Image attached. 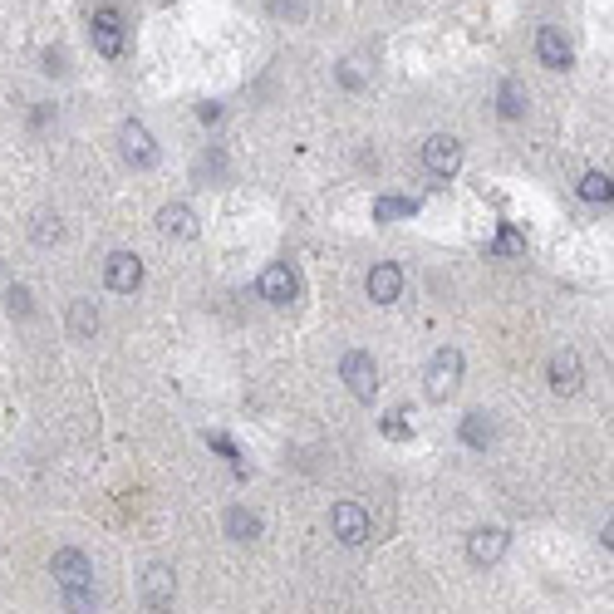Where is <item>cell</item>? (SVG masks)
I'll return each instance as SVG.
<instances>
[{"label":"cell","mask_w":614,"mask_h":614,"mask_svg":"<svg viewBox=\"0 0 614 614\" xmlns=\"http://www.w3.org/2000/svg\"><path fill=\"white\" fill-rule=\"evenodd\" d=\"M384 438H393V443H398V438H408V423H403V413H389V418H384Z\"/></svg>","instance_id":"27"},{"label":"cell","mask_w":614,"mask_h":614,"mask_svg":"<svg viewBox=\"0 0 614 614\" xmlns=\"http://www.w3.org/2000/svg\"><path fill=\"white\" fill-rule=\"evenodd\" d=\"M492 251H497V256H516V251H526V241H521V231H511V226H506L502 236L492 241Z\"/></svg>","instance_id":"26"},{"label":"cell","mask_w":614,"mask_h":614,"mask_svg":"<svg viewBox=\"0 0 614 614\" xmlns=\"http://www.w3.org/2000/svg\"><path fill=\"white\" fill-rule=\"evenodd\" d=\"M526 89L516 84V79H506L502 89H497V109H502V118H526Z\"/></svg>","instance_id":"19"},{"label":"cell","mask_w":614,"mask_h":614,"mask_svg":"<svg viewBox=\"0 0 614 614\" xmlns=\"http://www.w3.org/2000/svg\"><path fill=\"white\" fill-rule=\"evenodd\" d=\"M69 335L74 339L99 335V310H94V300H74V305H69Z\"/></svg>","instance_id":"16"},{"label":"cell","mask_w":614,"mask_h":614,"mask_svg":"<svg viewBox=\"0 0 614 614\" xmlns=\"http://www.w3.org/2000/svg\"><path fill=\"white\" fill-rule=\"evenodd\" d=\"M428 398H452L457 393V384H462V354L452 349V344H443V349H433V359H428Z\"/></svg>","instance_id":"1"},{"label":"cell","mask_w":614,"mask_h":614,"mask_svg":"<svg viewBox=\"0 0 614 614\" xmlns=\"http://www.w3.org/2000/svg\"><path fill=\"white\" fill-rule=\"evenodd\" d=\"M118 143H123V158H128L133 168H153V163H158V143H153V133H148L138 118H128V123L118 128Z\"/></svg>","instance_id":"7"},{"label":"cell","mask_w":614,"mask_h":614,"mask_svg":"<svg viewBox=\"0 0 614 614\" xmlns=\"http://www.w3.org/2000/svg\"><path fill=\"white\" fill-rule=\"evenodd\" d=\"M5 310L25 320V315L35 310V305H30V290H25V285H10V290H5Z\"/></svg>","instance_id":"23"},{"label":"cell","mask_w":614,"mask_h":614,"mask_svg":"<svg viewBox=\"0 0 614 614\" xmlns=\"http://www.w3.org/2000/svg\"><path fill=\"white\" fill-rule=\"evenodd\" d=\"M580 197H585V202H595V207H600V202H610L614 197L610 172H585V177H580Z\"/></svg>","instance_id":"21"},{"label":"cell","mask_w":614,"mask_h":614,"mask_svg":"<svg viewBox=\"0 0 614 614\" xmlns=\"http://www.w3.org/2000/svg\"><path fill=\"white\" fill-rule=\"evenodd\" d=\"M59 236H64L59 217H35V241H40V246H50V241H59Z\"/></svg>","instance_id":"25"},{"label":"cell","mask_w":614,"mask_h":614,"mask_svg":"<svg viewBox=\"0 0 614 614\" xmlns=\"http://www.w3.org/2000/svg\"><path fill=\"white\" fill-rule=\"evenodd\" d=\"M256 290H261V300H271V305H290V300L300 295V276H295L285 261H276V266H266V271H261Z\"/></svg>","instance_id":"9"},{"label":"cell","mask_w":614,"mask_h":614,"mask_svg":"<svg viewBox=\"0 0 614 614\" xmlns=\"http://www.w3.org/2000/svg\"><path fill=\"white\" fill-rule=\"evenodd\" d=\"M172 595H177L172 565H148V570H143V605L153 614H163V610H172Z\"/></svg>","instance_id":"8"},{"label":"cell","mask_w":614,"mask_h":614,"mask_svg":"<svg viewBox=\"0 0 614 614\" xmlns=\"http://www.w3.org/2000/svg\"><path fill=\"white\" fill-rule=\"evenodd\" d=\"M104 280H109V290H118V295H133L143 285V261L133 251H113L109 261H104Z\"/></svg>","instance_id":"10"},{"label":"cell","mask_w":614,"mask_h":614,"mask_svg":"<svg viewBox=\"0 0 614 614\" xmlns=\"http://www.w3.org/2000/svg\"><path fill=\"white\" fill-rule=\"evenodd\" d=\"M536 59H541L546 69H570V64H575V50H570V40H565V30H556V25H546V30L536 35Z\"/></svg>","instance_id":"12"},{"label":"cell","mask_w":614,"mask_h":614,"mask_svg":"<svg viewBox=\"0 0 614 614\" xmlns=\"http://www.w3.org/2000/svg\"><path fill=\"white\" fill-rule=\"evenodd\" d=\"M364 290H369L374 305H393V300L403 295V271H398L393 261H379V266L369 271V280H364Z\"/></svg>","instance_id":"13"},{"label":"cell","mask_w":614,"mask_h":614,"mask_svg":"<svg viewBox=\"0 0 614 614\" xmlns=\"http://www.w3.org/2000/svg\"><path fill=\"white\" fill-rule=\"evenodd\" d=\"M158 226H163V236H177V241H192L202 226H197V212L192 207H182V202H168L163 212H158Z\"/></svg>","instance_id":"15"},{"label":"cell","mask_w":614,"mask_h":614,"mask_svg":"<svg viewBox=\"0 0 614 614\" xmlns=\"http://www.w3.org/2000/svg\"><path fill=\"white\" fill-rule=\"evenodd\" d=\"M467 556H472V565H497V560L506 556V531L502 526L472 531V536H467Z\"/></svg>","instance_id":"14"},{"label":"cell","mask_w":614,"mask_h":614,"mask_svg":"<svg viewBox=\"0 0 614 614\" xmlns=\"http://www.w3.org/2000/svg\"><path fill=\"white\" fill-rule=\"evenodd\" d=\"M50 575L59 580V590H94V565H89V556H84V551H74V546L55 551V560H50Z\"/></svg>","instance_id":"3"},{"label":"cell","mask_w":614,"mask_h":614,"mask_svg":"<svg viewBox=\"0 0 614 614\" xmlns=\"http://www.w3.org/2000/svg\"><path fill=\"white\" fill-rule=\"evenodd\" d=\"M339 379H344V389L354 393V398H374L379 393V364H374V354H364V349H354V354H344L339 359Z\"/></svg>","instance_id":"2"},{"label":"cell","mask_w":614,"mask_h":614,"mask_svg":"<svg viewBox=\"0 0 614 614\" xmlns=\"http://www.w3.org/2000/svg\"><path fill=\"white\" fill-rule=\"evenodd\" d=\"M330 526L344 546H364L369 541V511L359 502H335L330 506Z\"/></svg>","instance_id":"4"},{"label":"cell","mask_w":614,"mask_h":614,"mask_svg":"<svg viewBox=\"0 0 614 614\" xmlns=\"http://www.w3.org/2000/svg\"><path fill=\"white\" fill-rule=\"evenodd\" d=\"M423 168L433 172V177H452V172L462 168V143L452 133H433L423 143Z\"/></svg>","instance_id":"6"},{"label":"cell","mask_w":614,"mask_h":614,"mask_svg":"<svg viewBox=\"0 0 614 614\" xmlns=\"http://www.w3.org/2000/svg\"><path fill=\"white\" fill-rule=\"evenodd\" d=\"M226 536H231V541H256V536H261V516L246 511V506H231V511H226Z\"/></svg>","instance_id":"17"},{"label":"cell","mask_w":614,"mask_h":614,"mask_svg":"<svg viewBox=\"0 0 614 614\" xmlns=\"http://www.w3.org/2000/svg\"><path fill=\"white\" fill-rule=\"evenodd\" d=\"M492 438H497V423L487 413H467L462 418V443L467 447H492Z\"/></svg>","instance_id":"18"},{"label":"cell","mask_w":614,"mask_h":614,"mask_svg":"<svg viewBox=\"0 0 614 614\" xmlns=\"http://www.w3.org/2000/svg\"><path fill=\"white\" fill-rule=\"evenodd\" d=\"M45 69H50V74H64V69H69V64H64V50H50V55H45Z\"/></svg>","instance_id":"28"},{"label":"cell","mask_w":614,"mask_h":614,"mask_svg":"<svg viewBox=\"0 0 614 614\" xmlns=\"http://www.w3.org/2000/svg\"><path fill=\"white\" fill-rule=\"evenodd\" d=\"M546 379H551V393H575V389H580V379H585L580 354H575V349H556V354H551Z\"/></svg>","instance_id":"11"},{"label":"cell","mask_w":614,"mask_h":614,"mask_svg":"<svg viewBox=\"0 0 614 614\" xmlns=\"http://www.w3.org/2000/svg\"><path fill=\"white\" fill-rule=\"evenodd\" d=\"M271 15H276V20H285V25H305L310 0H271Z\"/></svg>","instance_id":"22"},{"label":"cell","mask_w":614,"mask_h":614,"mask_svg":"<svg viewBox=\"0 0 614 614\" xmlns=\"http://www.w3.org/2000/svg\"><path fill=\"white\" fill-rule=\"evenodd\" d=\"M64 610L69 614H94V590H64Z\"/></svg>","instance_id":"24"},{"label":"cell","mask_w":614,"mask_h":614,"mask_svg":"<svg viewBox=\"0 0 614 614\" xmlns=\"http://www.w3.org/2000/svg\"><path fill=\"white\" fill-rule=\"evenodd\" d=\"M89 35H94V50L104 59H118L123 55V15L104 5V10H94V20H89Z\"/></svg>","instance_id":"5"},{"label":"cell","mask_w":614,"mask_h":614,"mask_svg":"<svg viewBox=\"0 0 614 614\" xmlns=\"http://www.w3.org/2000/svg\"><path fill=\"white\" fill-rule=\"evenodd\" d=\"M413 212H418L413 197H379V202H374V222H403V217H413Z\"/></svg>","instance_id":"20"}]
</instances>
